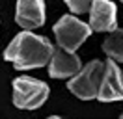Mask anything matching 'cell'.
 Masks as SVG:
<instances>
[{
    "label": "cell",
    "mask_w": 123,
    "mask_h": 119,
    "mask_svg": "<svg viewBox=\"0 0 123 119\" xmlns=\"http://www.w3.org/2000/svg\"><path fill=\"white\" fill-rule=\"evenodd\" d=\"M52 52L54 47L47 37L24 30L11 39L8 48L4 50V60L11 61L19 71H26L47 65L52 58Z\"/></svg>",
    "instance_id": "cell-1"
},
{
    "label": "cell",
    "mask_w": 123,
    "mask_h": 119,
    "mask_svg": "<svg viewBox=\"0 0 123 119\" xmlns=\"http://www.w3.org/2000/svg\"><path fill=\"white\" fill-rule=\"evenodd\" d=\"M103 71L105 63H101L99 60H93L88 65H84L75 76H71L67 88L73 95H77L82 101H92L99 95L101 80H103Z\"/></svg>",
    "instance_id": "cell-2"
},
{
    "label": "cell",
    "mask_w": 123,
    "mask_h": 119,
    "mask_svg": "<svg viewBox=\"0 0 123 119\" xmlns=\"http://www.w3.org/2000/svg\"><path fill=\"white\" fill-rule=\"evenodd\" d=\"M49 99V86L30 76L13 80V104L21 110H36Z\"/></svg>",
    "instance_id": "cell-3"
},
{
    "label": "cell",
    "mask_w": 123,
    "mask_h": 119,
    "mask_svg": "<svg viewBox=\"0 0 123 119\" xmlns=\"http://www.w3.org/2000/svg\"><path fill=\"white\" fill-rule=\"evenodd\" d=\"M52 30H54L58 45L67 48V50H73V52H77V48L92 34V26L82 22L77 17H73V15H63L60 21L54 24Z\"/></svg>",
    "instance_id": "cell-4"
},
{
    "label": "cell",
    "mask_w": 123,
    "mask_h": 119,
    "mask_svg": "<svg viewBox=\"0 0 123 119\" xmlns=\"http://www.w3.org/2000/svg\"><path fill=\"white\" fill-rule=\"evenodd\" d=\"M99 101L103 102H112V101H123V73L116 65V60H106L105 71H103V80L99 88Z\"/></svg>",
    "instance_id": "cell-5"
},
{
    "label": "cell",
    "mask_w": 123,
    "mask_h": 119,
    "mask_svg": "<svg viewBox=\"0 0 123 119\" xmlns=\"http://www.w3.org/2000/svg\"><path fill=\"white\" fill-rule=\"evenodd\" d=\"M82 69L80 58L73 50H67L63 47L54 48L52 58L49 61V74L52 78H71Z\"/></svg>",
    "instance_id": "cell-6"
},
{
    "label": "cell",
    "mask_w": 123,
    "mask_h": 119,
    "mask_svg": "<svg viewBox=\"0 0 123 119\" xmlns=\"http://www.w3.org/2000/svg\"><path fill=\"white\" fill-rule=\"evenodd\" d=\"M15 21L24 30H34L45 22V0H17Z\"/></svg>",
    "instance_id": "cell-7"
},
{
    "label": "cell",
    "mask_w": 123,
    "mask_h": 119,
    "mask_svg": "<svg viewBox=\"0 0 123 119\" xmlns=\"http://www.w3.org/2000/svg\"><path fill=\"white\" fill-rule=\"evenodd\" d=\"M90 26L95 32H112L117 28L116 4L110 0H93L90 7Z\"/></svg>",
    "instance_id": "cell-8"
},
{
    "label": "cell",
    "mask_w": 123,
    "mask_h": 119,
    "mask_svg": "<svg viewBox=\"0 0 123 119\" xmlns=\"http://www.w3.org/2000/svg\"><path fill=\"white\" fill-rule=\"evenodd\" d=\"M103 50L108 58L116 61H123V30H112L110 36L103 43Z\"/></svg>",
    "instance_id": "cell-9"
},
{
    "label": "cell",
    "mask_w": 123,
    "mask_h": 119,
    "mask_svg": "<svg viewBox=\"0 0 123 119\" xmlns=\"http://www.w3.org/2000/svg\"><path fill=\"white\" fill-rule=\"evenodd\" d=\"M65 4H67V7H69L73 13L82 15V13H88V11H90L93 0H65Z\"/></svg>",
    "instance_id": "cell-10"
},
{
    "label": "cell",
    "mask_w": 123,
    "mask_h": 119,
    "mask_svg": "<svg viewBox=\"0 0 123 119\" xmlns=\"http://www.w3.org/2000/svg\"><path fill=\"white\" fill-rule=\"evenodd\" d=\"M121 117H123V113H121Z\"/></svg>",
    "instance_id": "cell-11"
},
{
    "label": "cell",
    "mask_w": 123,
    "mask_h": 119,
    "mask_svg": "<svg viewBox=\"0 0 123 119\" xmlns=\"http://www.w3.org/2000/svg\"><path fill=\"white\" fill-rule=\"evenodd\" d=\"M121 2H123V0H121Z\"/></svg>",
    "instance_id": "cell-12"
}]
</instances>
